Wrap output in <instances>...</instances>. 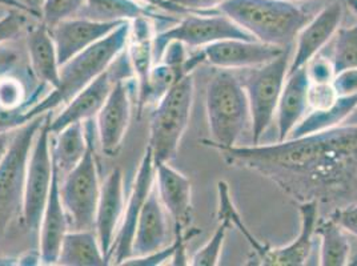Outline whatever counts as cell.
I'll use <instances>...</instances> for the list:
<instances>
[{
	"mask_svg": "<svg viewBox=\"0 0 357 266\" xmlns=\"http://www.w3.org/2000/svg\"><path fill=\"white\" fill-rule=\"evenodd\" d=\"M225 164L271 180L298 204L357 203V125H339L271 146L218 149Z\"/></svg>",
	"mask_w": 357,
	"mask_h": 266,
	"instance_id": "6da1fadb",
	"label": "cell"
},
{
	"mask_svg": "<svg viewBox=\"0 0 357 266\" xmlns=\"http://www.w3.org/2000/svg\"><path fill=\"white\" fill-rule=\"evenodd\" d=\"M131 32L130 20L120 24L116 30L107 35L105 39L89 47L83 52L77 54L73 59L60 65V83L56 88L40 100L32 105L23 115V125L32 118L45 115L61 104L70 103L82 89L87 87L99 75L112 64V61L124 51Z\"/></svg>",
	"mask_w": 357,
	"mask_h": 266,
	"instance_id": "7a4b0ae2",
	"label": "cell"
},
{
	"mask_svg": "<svg viewBox=\"0 0 357 266\" xmlns=\"http://www.w3.org/2000/svg\"><path fill=\"white\" fill-rule=\"evenodd\" d=\"M219 10L255 40L283 48L292 45L311 20L292 0H227Z\"/></svg>",
	"mask_w": 357,
	"mask_h": 266,
	"instance_id": "3957f363",
	"label": "cell"
},
{
	"mask_svg": "<svg viewBox=\"0 0 357 266\" xmlns=\"http://www.w3.org/2000/svg\"><path fill=\"white\" fill-rule=\"evenodd\" d=\"M206 112L212 137L203 140V144L215 149L238 146L240 136L251 121L248 97L238 76L222 71L209 79Z\"/></svg>",
	"mask_w": 357,
	"mask_h": 266,
	"instance_id": "277c9868",
	"label": "cell"
},
{
	"mask_svg": "<svg viewBox=\"0 0 357 266\" xmlns=\"http://www.w3.org/2000/svg\"><path fill=\"white\" fill-rule=\"evenodd\" d=\"M192 74L184 76L169 89L151 116L149 148L153 164L169 163L178 153L194 105Z\"/></svg>",
	"mask_w": 357,
	"mask_h": 266,
	"instance_id": "5b68a950",
	"label": "cell"
},
{
	"mask_svg": "<svg viewBox=\"0 0 357 266\" xmlns=\"http://www.w3.org/2000/svg\"><path fill=\"white\" fill-rule=\"evenodd\" d=\"M45 118L43 115L32 118L16 131L0 164V241L6 236L16 214L23 209L24 181L31 148Z\"/></svg>",
	"mask_w": 357,
	"mask_h": 266,
	"instance_id": "8992f818",
	"label": "cell"
},
{
	"mask_svg": "<svg viewBox=\"0 0 357 266\" xmlns=\"http://www.w3.org/2000/svg\"><path fill=\"white\" fill-rule=\"evenodd\" d=\"M291 51L292 45H288L280 56L263 65L253 67L240 80L250 104L253 146L260 143L276 115L278 103L292 59Z\"/></svg>",
	"mask_w": 357,
	"mask_h": 266,
	"instance_id": "52a82bcc",
	"label": "cell"
},
{
	"mask_svg": "<svg viewBox=\"0 0 357 266\" xmlns=\"http://www.w3.org/2000/svg\"><path fill=\"white\" fill-rule=\"evenodd\" d=\"M89 148L82 162L63 178L60 198L74 230H92L100 197L99 173L93 149L92 118L87 120Z\"/></svg>",
	"mask_w": 357,
	"mask_h": 266,
	"instance_id": "ba28073f",
	"label": "cell"
},
{
	"mask_svg": "<svg viewBox=\"0 0 357 266\" xmlns=\"http://www.w3.org/2000/svg\"><path fill=\"white\" fill-rule=\"evenodd\" d=\"M50 116H45V121L33 140L26 171L22 216L23 221L30 230H38L40 228L42 216L54 178L51 144L52 133L50 131Z\"/></svg>",
	"mask_w": 357,
	"mask_h": 266,
	"instance_id": "9c48e42d",
	"label": "cell"
},
{
	"mask_svg": "<svg viewBox=\"0 0 357 266\" xmlns=\"http://www.w3.org/2000/svg\"><path fill=\"white\" fill-rule=\"evenodd\" d=\"M130 61V56L123 51L103 74L99 75L67 103L61 114L54 120H50L51 133L56 134L74 123H83L96 118L114 86L120 80H127L134 76V68Z\"/></svg>",
	"mask_w": 357,
	"mask_h": 266,
	"instance_id": "30bf717a",
	"label": "cell"
},
{
	"mask_svg": "<svg viewBox=\"0 0 357 266\" xmlns=\"http://www.w3.org/2000/svg\"><path fill=\"white\" fill-rule=\"evenodd\" d=\"M225 39L255 40L247 31L240 29L222 13L218 15H188L181 19L175 27L163 31L153 38V54L162 58L165 47L172 42L199 48Z\"/></svg>",
	"mask_w": 357,
	"mask_h": 266,
	"instance_id": "8fae6325",
	"label": "cell"
},
{
	"mask_svg": "<svg viewBox=\"0 0 357 266\" xmlns=\"http://www.w3.org/2000/svg\"><path fill=\"white\" fill-rule=\"evenodd\" d=\"M153 180H155V164L152 159V152L147 147L139 165L132 192L130 194L128 203L123 212L119 229L111 249L109 261H114L112 264L121 265L126 260L132 257V241H134L136 225H137V220L143 205L149 197V192L153 188Z\"/></svg>",
	"mask_w": 357,
	"mask_h": 266,
	"instance_id": "7c38bea8",
	"label": "cell"
},
{
	"mask_svg": "<svg viewBox=\"0 0 357 266\" xmlns=\"http://www.w3.org/2000/svg\"><path fill=\"white\" fill-rule=\"evenodd\" d=\"M342 16L344 8L342 3L333 1L320 10L317 15L311 17L296 36V49L291 59L288 75L305 67L320 54V51L340 29Z\"/></svg>",
	"mask_w": 357,
	"mask_h": 266,
	"instance_id": "4fadbf2b",
	"label": "cell"
},
{
	"mask_svg": "<svg viewBox=\"0 0 357 266\" xmlns=\"http://www.w3.org/2000/svg\"><path fill=\"white\" fill-rule=\"evenodd\" d=\"M287 48V47H285ZM283 47L266 45L259 40L225 39L206 45V61L222 70H243L263 65L284 52Z\"/></svg>",
	"mask_w": 357,
	"mask_h": 266,
	"instance_id": "5bb4252c",
	"label": "cell"
},
{
	"mask_svg": "<svg viewBox=\"0 0 357 266\" xmlns=\"http://www.w3.org/2000/svg\"><path fill=\"white\" fill-rule=\"evenodd\" d=\"M156 191L167 214L174 220L175 235H185L192 221L191 182L168 163L155 165Z\"/></svg>",
	"mask_w": 357,
	"mask_h": 266,
	"instance_id": "9a60e30c",
	"label": "cell"
},
{
	"mask_svg": "<svg viewBox=\"0 0 357 266\" xmlns=\"http://www.w3.org/2000/svg\"><path fill=\"white\" fill-rule=\"evenodd\" d=\"M131 120L130 87L126 80L118 81L111 91L105 105L96 115V127L100 146L107 156L119 152L123 139Z\"/></svg>",
	"mask_w": 357,
	"mask_h": 266,
	"instance_id": "2e32d148",
	"label": "cell"
},
{
	"mask_svg": "<svg viewBox=\"0 0 357 266\" xmlns=\"http://www.w3.org/2000/svg\"><path fill=\"white\" fill-rule=\"evenodd\" d=\"M124 22H95L84 17H73L60 22L50 30L55 42L60 65L105 39L107 35L116 30Z\"/></svg>",
	"mask_w": 357,
	"mask_h": 266,
	"instance_id": "e0dca14e",
	"label": "cell"
},
{
	"mask_svg": "<svg viewBox=\"0 0 357 266\" xmlns=\"http://www.w3.org/2000/svg\"><path fill=\"white\" fill-rule=\"evenodd\" d=\"M123 212V173L119 168H116L108 175L105 184L102 185L93 225V230L98 236L107 261H109V254L119 229Z\"/></svg>",
	"mask_w": 357,
	"mask_h": 266,
	"instance_id": "ac0fdd59",
	"label": "cell"
},
{
	"mask_svg": "<svg viewBox=\"0 0 357 266\" xmlns=\"http://www.w3.org/2000/svg\"><path fill=\"white\" fill-rule=\"evenodd\" d=\"M68 232V216L60 198V178L54 165L51 191L40 221V263L55 265L58 263L63 238Z\"/></svg>",
	"mask_w": 357,
	"mask_h": 266,
	"instance_id": "d6986e66",
	"label": "cell"
},
{
	"mask_svg": "<svg viewBox=\"0 0 357 266\" xmlns=\"http://www.w3.org/2000/svg\"><path fill=\"white\" fill-rule=\"evenodd\" d=\"M300 232L298 236L285 247L269 248L261 265L264 266H301L312 249L313 236L316 235V225L319 217V204L316 201L300 203Z\"/></svg>",
	"mask_w": 357,
	"mask_h": 266,
	"instance_id": "ffe728a7",
	"label": "cell"
},
{
	"mask_svg": "<svg viewBox=\"0 0 357 266\" xmlns=\"http://www.w3.org/2000/svg\"><path fill=\"white\" fill-rule=\"evenodd\" d=\"M167 210L159 198L156 187H153L137 220L132 241V257H142L167 247Z\"/></svg>",
	"mask_w": 357,
	"mask_h": 266,
	"instance_id": "44dd1931",
	"label": "cell"
},
{
	"mask_svg": "<svg viewBox=\"0 0 357 266\" xmlns=\"http://www.w3.org/2000/svg\"><path fill=\"white\" fill-rule=\"evenodd\" d=\"M310 77L307 67L288 75L276 108L279 141H284L303 120L308 105Z\"/></svg>",
	"mask_w": 357,
	"mask_h": 266,
	"instance_id": "7402d4cb",
	"label": "cell"
},
{
	"mask_svg": "<svg viewBox=\"0 0 357 266\" xmlns=\"http://www.w3.org/2000/svg\"><path fill=\"white\" fill-rule=\"evenodd\" d=\"M27 47L32 72L40 81L56 88L60 83V64L50 29L43 23L35 27L29 33Z\"/></svg>",
	"mask_w": 357,
	"mask_h": 266,
	"instance_id": "603a6c76",
	"label": "cell"
},
{
	"mask_svg": "<svg viewBox=\"0 0 357 266\" xmlns=\"http://www.w3.org/2000/svg\"><path fill=\"white\" fill-rule=\"evenodd\" d=\"M103 251L95 230L67 232L60 247L56 265L103 266L107 265Z\"/></svg>",
	"mask_w": 357,
	"mask_h": 266,
	"instance_id": "cb8c5ba5",
	"label": "cell"
},
{
	"mask_svg": "<svg viewBox=\"0 0 357 266\" xmlns=\"http://www.w3.org/2000/svg\"><path fill=\"white\" fill-rule=\"evenodd\" d=\"M56 134L58 139L52 146V160L59 178H64L84 157L89 148V137L83 123H74Z\"/></svg>",
	"mask_w": 357,
	"mask_h": 266,
	"instance_id": "d4e9b609",
	"label": "cell"
},
{
	"mask_svg": "<svg viewBox=\"0 0 357 266\" xmlns=\"http://www.w3.org/2000/svg\"><path fill=\"white\" fill-rule=\"evenodd\" d=\"M357 109V93L349 96H339L336 102L324 109H312L310 115L303 118L295 130L292 137H300L311 133L323 132L339 127Z\"/></svg>",
	"mask_w": 357,
	"mask_h": 266,
	"instance_id": "484cf974",
	"label": "cell"
},
{
	"mask_svg": "<svg viewBox=\"0 0 357 266\" xmlns=\"http://www.w3.org/2000/svg\"><path fill=\"white\" fill-rule=\"evenodd\" d=\"M316 236L320 237V265L345 266L349 263L351 244L345 230L331 217L317 221Z\"/></svg>",
	"mask_w": 357,
	"mask_h": 266,
	"instance_id": "4316f807",
	"label": "cell"
},
{
	"mask_svg": "<svg viewBox=\"0 0 357 266\" xmlns=\"http://www.w3.org/2000/svg\"><path fill=\"white\" fill-rule=\"evenodd\" d=\"M146 14L147 10L136 0H84L76 17L114 23L143 17Z\"/></svg>",
	"mask_w": 357,
	"mask_h": 266,
	"instance_id": "83f0119b",
	"label": "cell"
},
{
	"mask_svg": "<svg viewBox=\"0 0 357 266\" xmlns=\"http://www.w3.org/2000/svg\"><path fill=\"white\" fill-rule=\"evenodd\" d=\"M218 197H219V208H218V220H228L231 226H235L243 237L248 241L251 249L255 253V265H261V261L264 260L267 251H269V245L263 244L260 240L253 236L245 222L243 221L240 213L236 207L234 205V201L231 198L229 185L222 180L218 182Z\"/></svg>",
	"mask_w": 357,
	"mask_h": 266,
	"instance_id": "f1b7e54d",
	"label": "cell"
},
{
	"mask_svg": "<svg viewBox=\"0 0 357 266\" xmlns=\"http://www.w3.org/2000/svg\"><path fill=\"white\" fill-rule=\"evenodd\" d=\"M335 36L333 58L331 59L335 75L344 70L357 68V23L351 27L339 29Z\"/></svg>",
	"mask_w": 357,
	"mask_h": 266,
	"instance_id": "f546056e",
	"label": "cell"
},
{
	"mask_svg": "<svg viewBox=\"0 0 357 266\" xmlns=\"http://www.w3.org/2000/svg\"><path fill=\"white\" fill-rule=\"evenodd\" d=\"M231 224L228 220H220L219 226L208 242L196 251L191 258V265L194 266H216L220 263V254L223 251L224 241Z\"/></svg>",
	"mask_w": 357,
	"mask_h": 266,
	"instance_id": "4dcf8cb0",
	"label": "cell"
},
{
	"mask_svg": "<svg viewBox=\"0 0 357 266\" xmlns=\"http://www.w3.org/2000/svg\"><path fill=\"white\" fill-rule=\"evenodd\" d=\"M84 0H45L42 7V19L50 30L67 19L76 17L82 10Z\"/></svg>",
	"mask_w": 357,
	"mask_h": 266,
	"instance_id": "1f68e13d",
	"label": "cell"
},
{
	"mask_svg": "<svg viewBox=\"0 0 357 266\" xmlns=\"http://www.w3.org/2000/svg\"><path fill=\"white\" fill-rule=\"evenodd\" d=\"M339 97L336 89L331 83H311L308 88V105L312 109H324Z\"/></svg>",
	"mask_w": 357,
	"mask_h": 266,
	"instance_id": "d6a6232c",
	"label": "cell"
},
{
	"mask_svg": "<svg viewBox=\"0 0 357 266\" xmlns=\"http://www.w3.org/2000/svg\"><path fill=\"white\" fill-rule=\"evenodd\" d=\"M26 13L20 10L11 8L6 15L0 19V45L4 42L14 39L16 35L23 29L27 22Z\"/></svg>",
	"mask_w": 357,
	"mask_h": 266,
	"instance_id": "836d02e7",
	"label": "cell"
},
{
	"mask_svg": "<svg viewBox=\"0 0 357 266\" xmlns=\"http://www.w3.org/2000/svg\"><path fill=\"white\" fill-rule=\"evenodd\" d=\"M178 249V240L175 238L174 244H171L169 247H164L159 251L149 253L142 257H131L128 260H126L121 265L124 266H158L163 265L165 261L171 260L175 254V251Z\"/></svg>",
	"mask_w": 357,
	"mask_h": 266,
	"instance_id": "e575fe53",
	"label": "cell"
},
{
	"mask_svg": "<svg viewBox=\"0 0 357 266\" xmlns=\"http://www.w3.org/2000/svg\"><path fill=\"white\" fill-rule=\"evenodd\" d=\"M305 67L311 83H331L335 77L332 60L324 56H314Z\"/></svg>",
	"mask_w": 357,
	"mask_h": 266,
	"instance_id": "d590c367",
	"label": "cell"
},
{
	"mask_svg": "<svg viewBox=\"0 0 357 266\" xmlns=\"http://www.w3.org/2000/svg\"><path fill=\"white\" fill-rule=\"evenodd\" d=\"M329 217L336 222L342 230H345V233H349L357 238V203L333 209Z\"/></svg>",
	"mask_w": 357,
	"mask_h": 266,
	"instance_id": "8d00e7d4",
	"label": "cell"
},
{
	"mask_svg": "<svg viewBox=\"0 0 357 266\" xmlns=\"http://www.w3.org/2000/svg\"><path fill=\"white\" fill-rule=\"evenodd\" d=\"M175 13H202L219 8L227 0H165Z\"/></svg>",
	"mask_w": 357,
	"mask_h": 266,
	"instance_id": "74e56055",
	"label": "cell"
},
{
	"mask_svg": "<svg viewBox=\"0 0 357 266\" xmlns=\"http://www.w3.org/2000/svg\"><path fill=\"white\" fill-rule=\"evenodd\" d=\"M332 84L339 96H349L357 93V68L344 70L335 75Z\"/></svg>",
	"mask_w": 357,
	"mask_h": 266,
	"instance_id": "f35d334b",
	"label": "cell"
},
{
	"mask_svg": "<svg viewBox=\"0 0 357 266\" xmlns=\"http://www.w3.org/2000/svg\"><path fill=\"white\" fill-rule=\"evenodd\" d=\"M17 55L14 49L0 45V76L10 71L15 65Z\"/></svg>",
	"mask_w": 357,
	"mask_h": 266,
	"instance_id": "ab89813d",
	"label": "cell"
},
{
	"mask_svg": "<svg viewBox=\"0 0 357 266\" xmlns=\"http://www.w3.org/2000/svg\"><path fill=\"white\" fill-rule=\"evenodd\" d=\"M0 4L7 6V7H10V8H14V10H20V11H23V13H26V14H29V15H39L32 7L24 4V3L20 1V0H0Z\"/></svg>",
	"mask_w": 357,
	"mask_h": 266,
	"instance_id": "60d3db41",
	"label": "cell"
},
{
	"mask_svg": "<svg viewBox=\"0 0 357 266\" xmlns=\"http://www.w3.org/2000/svg\"><path fill=\"white\" fill-rule=\"evenodd\" d=\"M14 134H15V132H11V131L0 132V164L3 162L7 150H8L10 146H11Z\"/></svg>",
	"mask_w": 357,
	"mask_h": 266,
	"instance_id": "b9f144b4",
	"label": "cell"
},
{
	"mask_svg": "<svg viewBox=\"0 0 357 266\" xmlns=\"http://www.w3.org/2000/svg\"><path fill=\"white\" fill-rule=\"evenodd\" d=\"M142 1L149 3V4H152V6H156V7H162V8H165L168 11H172V8L167 4L165 0H142Z\"/></svg>",
	"mask_w": 357,
	"mask_h": 266,
	"instance_id": "7bdbcfd3",
	"label": "cell"
},
{
	"mask_svg": "<svg viewBox=\"0 0 357 266\" xmlns=\"http://www.w3.org/2000/svg\"><path fill=\"white\" fill-rule=\"evenodd\" d=\"M15 258H3V257H0V265H15Z\"/></svg>",
	"mask_w": 357,
	"mask_h": 266,
	"instance_id": "ee69618b",
	"label": "cell"
},
{
	"mask_svg": "<svg viewBox=\"0 0 357 266\" xmlns=\"http://www.w3.org/2000/svg\"><path fill=\"white\" fill-rule=\"evenodd\" d=\"M348 3H349V6L356 11L357 14V0H348Z\"/></svg>",
	"mask_w": 357,
	"mask_h": 266,
	"instance_id": "f6af8a7d",
	"label": "cell"
},
{
	"mask_svg": "<svg viewBox=\"0 0 357 266\" xmlns=\"http://www.w3.org/2000/svg\"><path fill=\"white\" fill-rule=\"evenodd\" d=\"M292 1H294V0H292Z\"/></svg>",
	"mask_w": 357,
	"mask_h": 266,
	"instance_id": "bcb514c9",
	"label": "cell"
}]
</instances>
